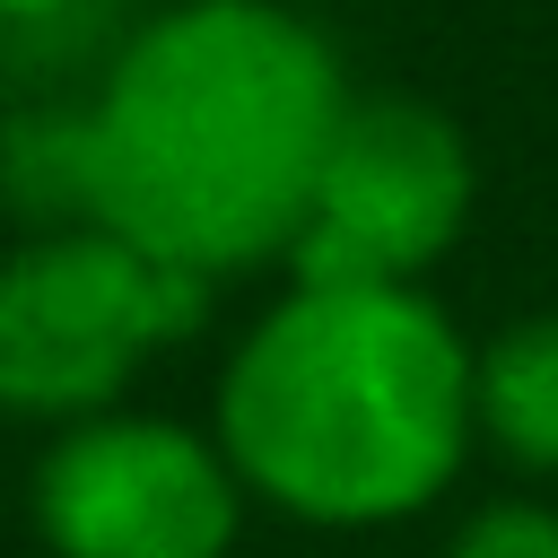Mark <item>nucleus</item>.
<instances>
[{
  "label": "nucleus",
  "instance_id": "6",
  "mask_svg": "<svg viewBox=\"0 0 558 558\" xmlns=\"http://www.w3.org/2000/svg\"><path fill=\"white\" fill-rule=\"evenodd\" d=\"M471 436L523 480H558V314H523L471 349Z\"/></svg>",
  "mask_w": 558,
  "mask_h": 558
},
{
  "label": "nucleus",
  "instance_id": "8",
  "mask_svg": "<svg viewBox=\"0 0 558 558\" xmlns=\"http://www.w3.org/2000/svg\"><path fill=\"white\" fill-rule=\"evenodd\" d=\"M87 0H0V26L9 35H44V26H70Z\"/></svg>",
  "mask_w": 558,
  "mask_h": 558
},
{
  "label": "nucleus",
  "instance_id": "5",
  "mask_svg": "<svg viewBox=\"0 0 558 558\" xmlns=\"http://www.w3.org/2000/svg\"><path fill=\"white\" fill-rule=\"evenodd\" d=\"M244 506L253 497L218 436L157 410L52 427L26 480V514L52 558H227Z\"/></svg>",
  "mask_w": 558,
  "mask_h": 558
},
{
  "label": "nucleus",
  "instance_id": "3",
  "mask_svg": "<svg viewBox=\"0 0 558 558\" xmlns=\"http://www.w3.org/2000/svg\"><path fill=\"white\" fill-rule=\"evenodd\" d=\"M209 296L218 279L113 227H26L0 253V410L35 427L122 410L140 366L209 323Z\"/></svg>",
  "mask_w": 558,
  "mask_h": 558
},
{
  "label": "nucleus",
  "instance_id": "4",
  "mask_svg": "<svg viewBox=\"0 0 558 558\" xmlns=\"http://www.w3.org/2000/svg\"><path fill=\"white\" fill-rule=\"evenodd\" d=\"M471 192L480 174L453 113L401 87L349 96L314 174V209L279 270L296 288H427V270L471 227Z\"/></svg>",
  "mask_w": 558,
  "mask_h": 558
},
{
  "label": "nucleus",
  "instance_id": "1",
  "mask_svg": "<svg viewBox=\"0 0 558 558\" xmlns=\"http://www.w3.org/2000/svg\"><path fill=\"white\" fill-rule=\"evenodd\" d=\"M349 96L331 35L288 0L148 9L87 96L96 227L201 279L288 262Z\"/></svg>",
  "mask_w": 558,
  "mask_h": 558
},
{
  "label": "nucleus",
  "instance_id": "9",
  "mask_svg": "<svg viewBox=\"0 0 558 558\" xmlns=\"http://www.w3.org/2000/svg\"><path fill=\"white\" fill-rule=\"evenodd\" d=\"M148 9H183V0H148Z\"/></svg>",
  "mask_w": 558,
  "mask_h": 558
},
{
  "label": "nucleus",
  "instance_id": "10",
  "mask_svg": "<svg viewBox=\"0 0 558 558\" xmlns=\"http://www.w3.org/2000/svg\"><path fill=\"white\" fill-rule=\"evenodd\" d=\"M0 218H9V209H0Z\"/></svg>",
  "mask_w": 558,
  "mask_h": 558
},
{
  "label": "nucleus",
  "instance_id": "2",
  "mask_svg": "<svg viewBox=\"0 0 558 558\" xmlns=\"http://www.w3.org/2000/svg\"><path fill=\"white\" fill-rule=\"evenodd\" d=\"M244 497L323 532L427 514L471 462V340L427 288H279L209 410Z\"/></svg>",
  "mask_w": 558,
  "mask_h": 558
},
{
  "label": "nucleus",
  "instance_id": "7",
  "mask_svg": "<svg viewBox=\"0 0 558 558\" xmlns=\"http://www.w3.org/2000/svg\"><path fill=\"white\" fill-rule=\"evenodd\" d=\"M445 558H558V506L541 497H497L480 514H462Z\"/></svg>",
  "mask_w": 558,
  "mask_h": 558
}]
</instances>
